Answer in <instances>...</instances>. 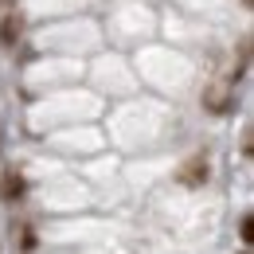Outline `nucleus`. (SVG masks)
Masks as SVG:
<instances>
[{"label": "nucleus", "mask_w": 254, "mask_h": 254, "mask_svg": "<svg viewBox=\"0 0 254 254\" xmlns=\"http://www.w3.org/2000/svg\"><path fill=\"white\" fill-rule=\"evenodd\" d=\"M180 184H188V188L207 184V157H191L188 164L180 168Z\"/></svg>", "instance_id": "f257e3e1"}, {"label": "nucleus", "mask_w": 254, "mask_h": 254, "mask_svg": "<svg viewBox=\"0 0 254 254\" xmlns=\"http://www.w3.org/2000/svg\"><path fill=\"white\" fill-rule=\"evenodd\" d=\"M24 195V176H16V172H8L4 180H0V199L4 203H16Z\"/></svg>", "instance_id": "f03ea898"}, {"label": "nucleus", "mask_w": 254, "mask_h": 254, "mask_svg": "<svg viewBox=\"0 0 254 254\" xmlns=\"http://www.w3.org/2000/svg\"><path fill=\"white\" fill-rule=\"evenodd\" d=\"M16 39H20V20H16V16H4V24H0V43L16 47Z\"/></svg>", "instance_id": "7ed1b4c3"}, {"label": "nucleus", "mask_w": 254, "mask_h": 254, "mask_svg": "<svg viewBox=\"0 0 254 254\" xmlns=\"http://www.w3.org/2000/svg\"><path fill=\"white\" fill-rule=\"evenodd\" d=\"M239 235H243V243H251V239H254V219H251V215L239 219Z\"/></svg>", "instance_id": "20e7f679"}]
</instances>
